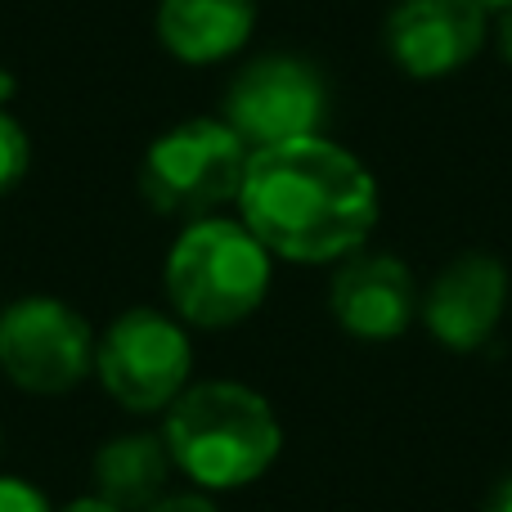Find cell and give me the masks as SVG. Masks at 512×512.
<instances>
[{"instance_id":"obj_1","label":"cell","mask_w":512,"mask_h":512,"mask_svg":"<svg viewBox=\"0 0 512 512\" xmlns=\"http://www.w3.org/2000/svg\"><path fill=\"white\" fill-rule=\"evenodd\" d=\"M234 207L270 256L333 265L369 243L382 203L378 180L355 153L324 135H306L256 149Z\"/></svg>"},{"instance_id":"obj_2","label":"cell","mask_w":512,"mask_h":512,"mask_svg":"<svg viewBox=\"0 0 512 512\" xmlns=\"http://www.w3.org/2000/svg\"><path fill=\"white\" fill-rule=\"evenodd\" d=\"M162 441L198 490H243L270 472L283 427L270 400L243 382H194L167 409Z\"/></svg>"},{"instance_id":"obj_3","label":"cell","mask_w":512,"mask_h":512,"mask_svg":"<svg viewBox=\"0 0 512 512\" xmlns=\"http://www.w3.org/2000/svg\"><path fill=\"white\" fill-rule=\"evenodd\" d=\"M274 256L243 221L203 216L176 234L162 270V288L180 324L230 328L243 324L270 292Z\"/></svg>"},{"instance_id":"obj_4","label":"cell","mask_w":512,"mask_h":512,"mask_svg":"<svg viewBox=\"0 0 512 512\" xmlns=\"http://www.w3.org/2000/svg\"><path fill=\"white\" fill-rule=\"evenodd\" d=\"M248 158L252 149L221 117H194L149 144L140 162V194L162 216L203 221L239 198Z\"/></svg>"},{"instance_id":"obj_5","label":"cell","mask_w":512,"mask_h":512,"mask_svg":"<svg viewBox=\"0 0 512 512\" xmlns=\"http://www.w3.org/2000/svg\"><path fill=\"white\" fill-rule=\"evenodd\" d=\"M194 346L176 315L126 310L95 337V378L131 414H167L171 400L189 387Z\"/></svg>"},{"instance_id":"obj_6","label":"cell","mask_w":512,"mask_h":512,"mask_svg":"<svg viewBox=\"0 0 512 512\" xmlns=\"http://www.w3.org/2000/svg\"><path fill=\"white\" fill-rule=\"evenodd\" d=\"M328 117V86L315 63L297 54H261L230 81L221 104V122L243 144L274 149L288 140L324 135Z\"/></svg>"},{"instance_id":"obj_7","label":"cell","mask_w":512,"mask_h":512,"mask_svg":"<svg viewBox=\"0 0 512 512\" xmlns=\"http://www.w3.org/2000/svg\"><path fill=\"white\" fill-rule=\"evenodd\" d=\"M0 373L27 396H63L95 373V333L59 297H18L0 310Z\"/></svg>"},{"instance_id":"obj_8","label":"cell","mask_w":512,"mask_h":512,"mask_svg":"<svg viewBox=\"0 0 512 512\" xmlns=\"http://www.w3.org/2000/svg\"><path fill=\"white\" fill-rule=\"evenodd\" d=\"M382 45L414 81H441L490 45V14L477 0H396L382 23Z\"/></svg>"},{"instance_id":"obj_9","label":"cell","mask_w":512,"mask_h":512,"mask_svg":"<svg viewBox=\"0 0 512 512\" xmlns=\"http://www.w3.org/2000/svg\"><path fill=\"white\" fill-rule=\"evenodd\" d=\"M508 310V270L490 252H463L418 292L427 333L450 351H481Z\"/></svg>"},{"instance_id":"obj_10","label":"cell","mask_w":512,"mask_h":512,"mask_svg":"<svg viewBox=\"0 0 512 512\" xmlns=\"http://www.w3.org/2000/svg\"><path fill=\"white\" fill-rule=\"evenodd\" d=\"M328 310L355 342H396L418 315V283L391 252H351L328 283Z\"/></svg>"},{"instance_id":"obj_11","label":"cell","mask_w":512,"mask_h":512,"mask_svg":"<svg viewBox=\"0 0 512 512\" xmlns=\"http://www.w3.org/2000/svg\"><path fill=\"white\" fill-rule=\"evenodd\" d=\"M256 0H158V41L171 59L207 68L248 45Z\"/></svg>"},{"instance_id":"obj_12","label":"cell","mask_w":512,"mask_h":512,"mask_svg":"<svg viewBox=\"0 0 512 512\" xmlns=\"http://www.w3.org/2000/svg\"><path fill=\"white\" fill-rule=\"evenodd\" d=\"M95 499L122 512H149L167 499V481L176 472L162 432H122L95 454Z\"/></svg>"},{"instance_id":"obj_13","label":"cell","mask_w":512,"mask_h":512,"mask_svg":"<svg viewBox=\"0 0 512 512\" xmlns=\"http://www.w3.org/2000/svg\"><path fill=\"white\" fill-rule=\"evenodd\" d=\"M27 167H32V140H27L23 122L0 104V194L23 185Z\"/></svg>"},{"instance_id":"obj_14","label":"cell","mask_w":512,"mask_h":512,"mask_svg":"<svg viewBox=\"0 0 512 512\" xmlns=\"http://www.w3.org/2000/svg\"><path fill=\"white\" fill-rule=\"evenodd\" d=\"M0 512H54V508L32 481L5 477V472H0Z\"/></svg>"},{"instance_id":"obj_15","label":"cell","mask_w":512,"mask_h":512,"mask_svg":"<svg viewBox=\"0 0 512 512\" xmlns=\"http://www.w3.org/2000/svg\"><path fill=\"white\" fill-rule=\"evenodd\" d=\"M490 45H495V54L512 68V9L490 14Z\"/></svg>"},{"instance_id":"obj_16","label":"cell","mask_w":512,"mask_h":512,"mask_svg":"<svg viewBox=\"0 0 512 512\" xmlns=\"http://www.w3.org/2000/svg\"><path fill=\"white\" fill-rule=\"evenodd\" d=\"M149 512H216V504L207 495H167V499H158Z\"/></svg>"},{"instance_id":"obj_17","label":"cell","mask_w":512,"mask_h":512,"mask_svg":"<svg viewBox=\"0 0 512 512\" xmlns=\"http://www.w3.org/2000/svg\"><path fill=\"white\" fill-rule=\"evenodd\" d=\"M59 512H122V508H113V504H104V499H77V504H68V508H59Z\"/></svg>"},{"instance_id":"obj_18","label":"cell","mask_w":512,"mask_h":512,"mask_svg":"<svg viewBox=\"0 0 512 512\" xmlns=\"http://www.w3.org/2000/svg\"><path fill=\"white\" fill-rule=\"evenodd\" d=\"M486 512H512V477L495 490V499H490V508H486Z\"/></svg>"},{"instance_id":"obj_19","label":"cell","mask_w":512,"mask_h":512,"mask_svg":"<svg viewBox=\"0 0 512 512\" xmlns=\"http://www.w3.org/2000/svg\"><path fill=\"white\" fill-rule=\"evenodd\" d=\"M486 14H499V9H512V0H477Z\"/></svg>"},{"instance_id":"obj_20","label":"cell","mask_w":512,"mask_h":512,"mask_svg":"<svg viewBox=\"0 0 512 512\" xmlns=\"http://www.w3.org/2000/svg\"><path fill=\"white\" fill-rule=\"evenodd\" d=\"M9 90H14V81H9V72L0 68V104H5V99H9Z\"/></svg>"}]
</instances>
